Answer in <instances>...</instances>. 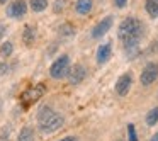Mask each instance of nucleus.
<instances>
[{
	"instance_id": "obj_3",
	"label": "nucleus",
	"mask_w": 158,
	"mask_h": 141,
	"mask_svg": "<svg viewBox=\"0 0 158 141\" xmlns=\"http://www.w3.org/2000/svg\"><path fill=\"white\" fill-rule=\"evenodd\" d=\"M70 72V58L68 55H61L58 60H55V63L51 65V68H49V75L53 77V78L60 80L63 78L65 75H68Z\"/></svg>"
},
{
	"instance_id": "obj_10",
	"label": "nucleus",
	"mask_w": 158,
	"mask_h": 141,
	"mask_svg": "<svg viewBox=\"0 0 158 141\" xmlns=\"http://www.w3.org/2000/svg\"><path fill=\"white\" fill-rule=\"evenodd\" d=\"M75 10L78 14L85 15L92 10V0H77V5H75Z\"/></svg>"
},
{
	"instance_id": "obj_4",
	"label": "nucleus",
	"mask_w": 158,
	"mask_h": 141,
	"mask_svg": "<svg viewBox=\"0 0 158 141\" xmlns=\"http://www.w3.org/2000/svg\"><path fill=\"white\" fill-rule=\"evenodd\" d=\"M27 14V4L24 0H14L7 7V15L12 19H22Z\"/></svg>"
},
{
	"instance_id": "obj_25",
	"label": "nucleus",
	"mask_w": 158,
	"mask_h": 141,
	"mask_svg": "<svg viewBox=\"0 0 158 141\" xmlns=\"http://www.w3.org/2000/svg\"><path fill=\"white\" fill-rule=\"evenodd\" d=\"M5 2H7V0H0V4H5Z\"/></svg>"
},
{
	"instance_id": "obj_19",
	"label": "nucleus",
	"mask_w": 158,
	"mask_h": 141,
	"mask_svg": "<svg viewBox=\"0 0 158 141\" xmlns=\"http://www.w3.org/2000/svg\"><path fill=\"white\" fill-rule=\"evenodd\" d=\"M66 5V0H56V4H55V12H60L63 10Z\"/></svg>"
},
{
	"instance_id": "obj_14",
	"label": "nucleus",
	"mask_w": 158,
	"mask_h": 141,
	"mask_svg": "<svg viewBox=\"0 0 158 141\" xmlns=\"http://www.w3.org/2000/svg\"><path fill=\"white\" fill-rule=\"evenodd\" d=\"M29 5H31L32 12H43L48 7V0H29Z\"/></svg>"
},
{
	"instance_id": "obj_9",
	"label": "nucleus",
	"mask_w": 158,
	"mask_h": 141,
	"mask_svg": "<svg viewBox=\"0 0 158 141\" xmlns=\"http://www.w3.org/2000/svg\"><path fill=\"white\" fill-rule=\"evenodd\" d=\"M110 56H112V46H110V43L100 44L99 49H97V63H99V65H104V63L109 61Z\"/></svg>"
},
{
	"instance_id": "obj_12",
	"label": "nucleus",
	"mask_w": 158,
	"mask_h": 141,
	"mask_svg": "<svg viewBox=\"0 0 158 141\" xmlns=\"http://www.w3.org/2000/svg\"><path fill=\"white\" fill-rule=\"evenodd\" d=\"M17 141H34V131L31 127H22L17 136Z\"/></svg>"
},
{
	"instance_id": "obj_24",
	"label": "nucleus",
	"mask_w": 158,
	"mask_h": 141,
	"mask_svg": "<svg viewBox=\"0 0 158 141\" xmlns=\"http://www.w3.org/2000/svg\"><path fill=\"white\" fill-rule=\"evenodd\" d=\"M151 141H158V133H156V134H155V136H153V138H151Z\"/></svg>"
},
{
	"instance_id": "obj_5",
	"label": "nucleus",
	"mask_w": 158,
	"mask_h": 141,
	"mask_svg": "<svg viewBox=\"0 0 158 141\" xmlns=\"http://www.w3.org/2000/svg\"><path fill=\"white\" fill-rule=\"evenodd\" d=\"M156 78H158V65L156 63H148L144 66V70L141 72V77H139L141 83L143 85H151Z\"/></svg>"
},
{
	"instance_id": "obj_16",
	"label": "nucleus",
	"mask_w": 158,
	"mask_h": 141,
	"mask_svg": "<svg viewBox=\"0 0 158 141\" xmlns=\"http://www.w3.org/2000/svg\"><path fill=\"white\" fill-rule=\"evenodd\" d=\"M12 51H14V46H12V43H4L2 44V48H0V53H2V56H10Z\"/></svg>"
},
{
	"instance_id": "obj_15",
	"label": "nucleus",
	"mask_w": 158,
	"mask_h": 141,
	"mask_svg": "<svg viewBox=\"0 0 158 141\" xmlns=\"http://www.w3.org/2000/svg\"><path fill=\"white\" fill-rule=\"evenodd\" d=\"M146 124L148 126H155V124H158V107H153V109L146 114Z\"/></svg>"
},
{
	"instance_id": "obj_13",
	"label": "nucleus",
	"mask_w": 158,
	"mask_h": 141,
	"mask_svg": "<svg viewBox=\"0 0 158 141\" xmlns=\"http://www.w3.org/2000/svg\"><path fill=\"white\" fill-rule=\"evenodd\" d=\"M144 9L151 17H158V0H146Z\"/></svg>"
},
{
	"instance_id": "obj_8",
	"label": "nucleus",
	"mask_w": 158,
	"mask_h": 141,
	"mask_svg": "<svg viewBox=\"0 0 158 141\" xmlns=\"http://www.w3.org/2000/svg\"><path fill=\"white\" fill-rule=\"evenodd\" d=\"M87 77V70L83 65H75L72 70L68 72V80L72 85H78V83H82L83 80H85Z\"/></svg>"
},
{
	"instance_id": "obj_11",
	"label": "nucleus",
	"mask_w": 158,
	"mask_h": 141,
	"mask_svg": "<svg viewBox=\"0 0 158 141\" xmlns=\"http://www.w3.org/2000/svg\"><path fill=\"white\" fill-rule=\"evenodd\" d=\"M34 39H36V27L27 26V27L24 29V32H22V41L27 46H31L32 43H34Z\"/></svg>"
},
{
	"instance_id": "obj_21",
	"label": "nucleus",
	"mask_w": 158,
	"mask_h": 141,
	"mask_svg": "<svg viewBox=\"0 0 158 141\" xmlns=\"http://www.w3.org/2000/svg\"><path fill=\"white\" fill-rule=\"evenodd\" d=\"M7 70H9L7 63H0V75H5V73H7Z\"/></svg>"
},
{
	"instance_id": "obj_23",
	"label": "nucleus",
	"mask_w": 158,
	"mask_h": 141,
	"mask_svg": "<svg viewBox=\"0 0 158 141\" xmlns=\"http://www.w3.org/2000/svg\"><path fill=\"white\" fill-rule=\"evenodd\" d=\"M60 141H77V138H73V136H68V138H63V139H60Z\"/></svg>"
},
{
	"instance_id": "obj_2",
	"label": "nucleus",
	"mask_w": 158,
	"mask_h": 141,
	"mask_svg": "<svg viewBox=\"0 0 158 141\" xmlns=\"http://www.w3.org/2000/svg\"><path fill=\"white\" fill-rule=\"evenodd\" d=\"M38 121H39V129L43 133H55L56 129L63 126L65 119H63L61 114L55 112L49 107H43L38 114Z\"/></svg>"
},
{
	"instance_id": "obj_20",
	"label": "nucleus",
	"mask_w": 158,
	"mask_h": 141,
	"mask_svg": "<svg viewBox=\"0 0 158 141\" xmlns=\"http://www.w3.org/2000/svg\"><path fill=\"white\" fill-rule=\"evenodd\" d=\"M114 4H116V7L123 9V7H126V4H127V0H114Z\"/></svg>"
},
{
	"instance_id": "obj_6",
	"label": "nucleus",
	"mask_w": 158,
	"mask_h": 141,
	"mask_svg": "<svg viewBox=\"0 0 158 141\" xmlns=\"http://www.w3.org/2000/svg\"><path fill=\"white\" fill-rule=\"evenodd\" d=\"M112 24H114V19L110 17V15H107V17H104L102 21L99 22V24L95 26V27L92 29V38L94 39H99V38H102L106 32H109V29L112 27Z\"/></svg>"
},
{
	"instance_id": "obj_1",
	"label": "nucleus",
	"mask_w": 158,
	"mask_h": 141,
	"mask_svg": "<svg viewBox=\"0 0 158 141\" xmlns=\"http://www.w3.org/2000/svg\"><path fill=\"white\" fill-rule=\"evenodd\" d=\"M144 34V27L143 22L136 17H127L121 22L119 31H117V38L124 43V46L129 44H138L139 39L143 38Z\"/></svg>"
},
{
	"instance_id": "obj_18",
	"label": "nucleus",
	"mask_w": 158,
	"mask_h": 141,
	"mask_svg": "<svg viewBox=\"0 0 158 141\" xmlns=\"http://www.w3.org/2000/svg\"><path fill=\"white\" fill-rule=\"evenodd\" d=\"M127 138H129V141H138V134H136L134 124H127Z\"/></svg>"
},
{
	"instance_id": "obj_17",
	"label": "nucleus",
	"mask_w": 158,
	"mask_h": 141,
	"mask_svg": "<svg viewBox=\"0 0 158 141\" xmlns=\"http://www.w3.org/2000/svg\"><path fill=\"white\" fill-rule=\"evenodd\" d=\"M73 27H72V24H63L61 27H60V34L61 36H73Z\"/></svg>"
},
{
	"instance_id": "obj_22",
	"label": "nucleus",
	"mask_w": 158,
	"mask_h": 141,
	"mask_svg": "<svg viewBox=\"0 0 158 141\" xmlns=\"http://www.w3.org/2000/svg\"><path fill=\"white\" fill-rule=\"evenodd\" d=\"M5 32H7V27H5V24H0V41H2V38L5 36Z\"/></svg>"
},
{
	"instance_id": "obj_7",
	"label": "nucleus",
	"mask_w": 158,
	"mask_h": 141,
	"mask_svg": "<svg viewBox=\"0 0 158 141\" xmlns=\"http://www.w3.org/2000/svg\"><path fill=\"white\" fill-rule=\"evenodd\" d=\"M131 85H133V75H131V73H124V75H121L119 78H117V83H116L117 95L124 97L127 92H129Z\"/></svg>"
}]
</instances>
